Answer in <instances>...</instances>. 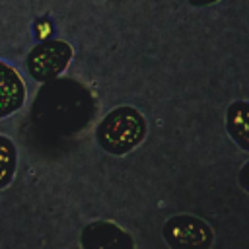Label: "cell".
<instances>
[{
  "label": "cell",
  "mask_w": 249,
  "mask_h": 249,
  "mask_svg": "<svg viewBox=\"0 0 249 249\" xmlns=\"http://www.w3.org/2000/svg\"><path fill=\"white\" fill-rule=\"evenodd\" d=\"M193 6H208V4H214L218 0H189Z\"/></svg>",
  "instance_id": "9"
},
{
  "label": "cell",
  "mask_w": 249,
  "mask_h": 249,
  "mask_svg": "<svg viewBox=\"0 0 249 249\" xmlns=\"http://www.w3.org/2000/svg\"><path fill=\"white\" fill-rule=\"evenodd\" d=\"M72 58V47L64 41H43L27 56V70L35 80L47 82L54 80L70 62Z\"/></svg>",
  "instance_id": "2"
},
{
  "label": "cell",
  "mask_w": 249,
  "mask_h": 249,
  "mask_svg": "<svg viewBox=\"0 0 249 249\" xmlns=\"http://www.w3.org/2000/svg\"><path fill=\"white\" fill-rule=\"evenodd\" d=\"M144 117L134 107H117L99 123L97 140L101 148L119 156L132 150L144 138Z\"/></svg>",
  "instance_id": "1"
},
{
  "label": "cell",
  "mask_w": 249,
  "mask_h": 249,
  "mask_svg": "<svg viewBox=\"0 0 249 249\" xmlns=\"http://www.w3.org/2000/svg\"><path fill=\"white\" fill-rule=\"evenodd\" d=\"M82 245L86 249H132L130 237L109 222H93L84 228Z\"/></svg>",
  "instance_id": "4"
},
{
  "label": "cell",
  "mask_w": 249,
  "mask_h": 249,
  "mask_svg": "<svg viewBox=\"0 0 249 249\" xmlns=\"http://www.w3.org/2000/svg\"><path fill=\"white\" fill-rule=\"evenodd\" d=\"M25 99V86L18 72L0 62V117H6L19 109Z\"/></svg>",
  "instance_id": "5"
},
{
  "label": "cell",
  "mask_w": 249,
  "mask_h": 249,
  "mask_svg": "<svg viewBox=\"0 0 249 249\" xmlns=\"http://www.w3.org/2000/svg\"><path fill=\"white\" fill-rule=\"evenodd\" d=\"M16 169V148L10 138L0 136V189L6 187Z\"/></svg>",
  "instance_id": "7"
},
{
  "label": "cell",
  "mask_w": 249,
  "mask_h": 249,
  "mask_svg": "<svg viewBox=\"0 0 249 249\" xmlns=\"http://www.w3.org/2000/svg\"><path fill=\"white\" fill-rule=\"evenodd\" d=\"M239 183H241V187L245 189V191H249V161L241 167V171H239Z\"/></svg>",
  "instance_id": "8"
},
{
  "label": "cell",
  "mask_w": 249,
  "mask_h": 249,
  "mask_svg": "<svg viewBox=\"0 0 249 249\" xmlns=\"http://www.w3.org/2000/svg\"><path fill=\"white\" fill-rule=\"evenodd\" d=\"M163 237L173 249H206L212 243V230L195 216H173L163 224Z\"/></svg>",
  "instance_id": "3"
},
{
  "label": "cell",
  "mask_w": 249,
  "mask_h": 249,
  "mask_svg": "<svg viewBox=\"0 0 249 249\" xmlns=\"http://www.w3.org/2000/svg\"><path fill=\"white\" fill-rule=\"evenodd\" d=\"M226 128L241 148L249 150V103L247 101H233L228 107Z\"/></svg>",
  "instance_id": "6"
}]
</instances>
